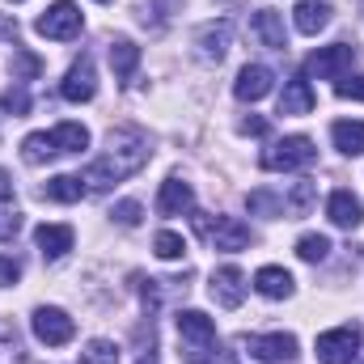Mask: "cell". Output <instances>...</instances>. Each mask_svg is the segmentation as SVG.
<instances>
[{"label": "cell", "instance_id": "obj_17", "mask_svg": "<svg viewBox=\"0 0 364 364\" xmlns=\"http://www.w3.org/2000/svg\"><path fill=\"white\" fill-rule=\"evenodd\" d=\"M229 38H233V26H229V21H216V26H203L195 43H199V55H203L208 64H220L225 51H229Z\"/></svg>", "mask_w": 364, "mask_h": 364}, {"label": "cell", "instance_id": "obj_34", "mask_svg": "<svg viewBox=\"0 0 364 364\" xmlns=\"http://www.w3.org/2000/svg\"><path fill=\"white\" fill-rule=\"evenodd\" d=\"M335 93H339V97H352V102H364V77H352V73L339 77V81H335Z\"/></svg>", "mask_w": 364, "mask_h": 364}, {"label": "cell", "instance_id": "obj_1", "mask_svg": "<svg viewBox=\"0 0 364 364\" xmlns=\"http://www.w3.org/2000/svg\"><path fill=\"white\" fill-rule=\"evenodd\" d=\"M149 157H153V149H149V136L144 132L114 127L106 136V153L81 170V182H85V191H93V195L97 191H110L114 182H123V178H132L136 170H144Z\"/></svg>", "mask_w": 364, "mask_h": 364}, {"label": "cell", "instance_id": "obj_11", "mask_svg": "<svg viewBox=\"0 0 364 364\" xmlns=\"http://www.w3.org/2000/svg\"><path fill=\"white\" fill-rule=\"evenodd\" d=\"M60 93H64L68 102H90L93 93H97V73H93V60H90V55H81V60L68 68V77H64Z\"/></svg>", "mask_w": 364, "mask_h": 364}, {"label": "cell", "instance_id": "obj_3", "mask_svg": "<svg viewBox=\"0 0 364 364\" xmlns=\"http://www.w3.org/2000/svg\"><path fill=\"white\" fill-rule=\"evenodd\" d=\"M263 170H272V174H292V170H305V166H314L318 161V149H314V140L309 136H284V140H275L263 149Z\"/></svg>", "mask_w": 364, "mask_h": 364}, {"label": "cell", "instance_id": "obj_27", "mask_svg": "<svg viewBox=\"0 0 364 364\" xmlns=\"http://www.w3.org/2000/svg\"><path fill=\"white\" fill-rule=\"evenodd\" d=\"M296 255H301L305 263H322V259L331 255V237H322V233H305V237L296 242Z\"/></svg>", "mask_w": 364, "mask_h": 364}, {"label": "cell", "instance_id": "obj_8", "mask_svg": "<svg viewBox=\"0 0 364 364\" xmlns=\"http://www.w3.org/2000/svg\"><path fill=\"white\" fill-rule=\"evenodd\" d=\"M360 326H335L318 335V364H352L360 352Z\"/></svg>", "mask_w": 364, "mask_h": 364}, {"label": "cell", "instance_id": "obj_36", "mask_svg": "<svg viewBox=\"0 0 364 364\" xmlns=\"http://www.w3.org/2000/svg\"><path fill=\"white\" fill-rule=\"evenodd\" d=\"M17 279H21V263L9 259V255H0V288H9V284H17Z\"/></svg>", "mask_w": 364, "mask_h": 364}, {"label": "cell", "instance_id": "obj_40", "mask_svg": "<svg viewBox=\"0 0 364 364\" xmlns=\"http://www.w3.org/2000/svg\"><path fill=\"white\" fill-rule=\"evenodd\" d=\"M136 364H161V360H157L153 352H144V356H140V360H136Z\"/></svg>", "mask_w": 364, "mask_h": 364}, {"label": "cell", "instance_id": "obj_5", "mask_svg": "<svg viewBox=\"0 0 364 364\" xmlns=\"http://www.w3.org/2000/svg\"><path fill=\"white\" fill-rule=\"evenodd\" d=\"M81 26H85V17H81V9H77L73 0H55V4L34 21V30H38L43 38H55V43L77 38V34H81Z\"/></svg>", "mask_w": 364, "mask_h": 364}, {"label": "cell", "instance_id": "obj_9", "mask_svg": "<svg viewBox=\"0 0 364 364\" xmlns=\"http://www.w3.org/2000/svg\"><path fill=\"white\" fill-rule=\"evenodd\" d=\"M242 348H246L255 360H263V364L296 360V339L284 335V331H275V335H250V339H242Z\"/></svg>", "mask_w": 364, "mask_h": 364}, {"label": "cell", "instance_id": "obj_39", "mask_svg": "<svg viewBox=\"0 0 364 364\" xmlns=\"http://www.w3.org/2000/svg\"><path fill=\"white\" fill-rule=\"evenodd\" d=\"M13 199V178H9V170H0V203H9Z\"/></svg>", "mask_w": 364, "mask_h": 364}, {"label": "cell", "instance_id": "obj_4", "mask_svg": "<svg viewBox=\"0 0 364 364\" xmlns=\"http://www.w3.org/2000/svg\"><path fill=\"white\" fill-rule=\"evenodd\" d=\"M195 233L225 255H237L250 246V225H242L237 216H195Z\"/></svg>", "mask_w": 364, "mask_h": 364}, {"label": "cell", "instance_id": "obj_7", "mask_svg": "<svg viewBox=\"0 0 364 364\" xmlns=\"http://www.w3.org/2000/svg\"><path fill=\"white\" fill-rule=\"evenodd\" d=\"M30 326H34V339L47 343V348H64L77 335V322L64 309H55V305H38L34 318H30Z\"/></svg>", "mask_w": 364, "mask_h": 364}, {"label": "cell", "instance_id": "obj_15", "mask_svg": "<svg viewBox=\"0 0 364 364\" xmlns=\"http://www.w3.org/2000/svg\"><path fill=\"white\" fill-rule=\"evenodd\" d=\"M331 13H335L331 0H301V4L292 9V21H296L301 34H318V30L331 26Z\"/></svg>", "mask_w": 364, "mask_h": 364}, {"label": "cell", "instance_id": "obj_13", "mask_svg": "<svg viewBox=\"0 0 364 364\" xmlns=\"http://www.w3.org/2000/svg\"><path fill=\"white\" fill-rule=\"evenodd\" d=\"M191 208H195L191 182H182V178L161 182V191H157V212H161V216H182V212H191Z\"/></svg>", "mask_w": 364, "mask_h": 364}, {"label": "cell", "instance_id": "obj_16", "mask_svg": "<svg viewBox=\"0 0 364 364\" xmlns=\"http://www.w3.org/2000/svg\"><path fill=\"white\" fill-rule=\"evenodd\" d=\"M73 237H77V233H73L68 225H38V233H34L38 255H43V259H51V263H55V259H64V255L73 250Z\"/></svg>", "mask_w": 364, "mask_h": 364}, {"label": "cell", "instance_id": "obj_20", "mask_svg": "<svg viewBox=\"0 0 364 364\" xmlns=\"http://www.w3.org/2000/svg\"><path fill=\"white\" fill-rule=\"evenodd\" d=\"M255 34H259V43H263V47H272V51H284V47H288L284 21H279V13H275V9H259V13H255Z\"/></svg>", "mask_w": 364, "mask_h": 364}, {"label": "cell", "instance_id": "obj_10", "mask_svg": "<svg viewBox=\"0 0 364 364\" xmlns=\"http://www.w3.org/2000/svg\"><path fill=\"white\" fill-rule=\"evenodd\" d=\"M208 292H212V301H216L220 309H237V305L246 301V275H242L237 267H233V263H229V267L212 272V284H208Z\"/></svg>", "mask_w": 364, "mask_h": 364}, {"label": "cell", "instance_id": "obj_32", "mask_svg": "<svg viewBox=\"0 0 364 364\" xmlns=\"http://www.w3.org/2000/svg\"><path fill=\"white\" fill-rule=\"evenodd\" d=\"M0 106H4L9 114H26V110H30V93L21 90V85H13V90H4Z\"/></svg>", "mask_w": 364, "mask_h": 364}, {"label": "cell", "instance_id": "obj_22", "mask_svg": "<svg viewBox=\"0 0 364 364\" xmlns=\"http://www.w3.org/2000/svg\"><path fill=\"white\" fill-rule=\"evenodd\" d=\"M136 64H140V47H136L132 38H114V43H110V68H114V77H119V81H132Z\"/></svg>", "mask_w": 364, "mask_h": 364}, {"label": "cell", "instance_id": "obj_30", "mask_svg": "<svg viewBox=\"0 0 364 364\" xmlns=\"http://www.w3.org/2000/svg\"><path fill=\"white\" fill-rule=\"evenodd\" d=\"M246 203H250V212H259V216H284V199H279V195H272V191H250V199H246Z\"/></svg>", "mask_w": 364, "mask_h": 364}, {"label": "cell", "instance_id": "obj_29", "mask_svg": "<svg viewBox=\"0 0 364 364\" xmlns=\"http://www.w3.org/2000/svg\"><path fill=\"white\" fill-rule=\"evenodd\" d=\"M153 250H157V259H166V263H174L182 259V250H186V242H182L174 229H161L157 233V242H153Z\"/></svg>", "mask_w": 364, "mask_h": 364}, {"label": "cell", "instance_id": "obj_19", "mask_svg": "<svg viewBox=\"0 0 364 364\" xmlns=\"http://www.w3.org/2000/svg\"><path fill=\"white\" fill-rule=\"evenodd\" d=\"M331 140H335V149H339L343 157H360L364 153V123L360 119H339V123L331 127Z\"/></svg>", "mask_w": 364, "mask_h": 364}, {"label": "cell", "instance_id": "obj_14", "mask_svg": "<svg viewBox=\"0 0 364 364\" xmlns=\"http://www.w3.org/2000/svg\"><path fill=\"white\" fill-rule=\"evenodd\" d=\"M326 216H331V225H339V229H360L364 203L352 191H335V195L326 199Z\"/></svg>", "mask_w": 364, "mask_h": 364}, {"label": "cell", "instance_id": "obj_18", "mask_svg": "<svg viewBox=\"0 0 364 364\" xmlns=\"http://www.w3.org/2000/svg\"><path fill=\"white\" fill-rule=\"evenodd\" d=\"M314 90H309V81L305 77H292L288 85H284V93H279V114H309L314 110Z\"/></svg>", "mask_w": 364, "mask_h": 364}, {"label": "cell", "instance_id": "obj_38", "mask_svg": "<svg viewBox=\"0 0 364 364\" xmlns=\"http://www.w3.org/2000/svg\"><path fill=\"white\" fill-rule=\"evenodd\" d=\"M13 343H17V335H13V326H9V322H0V352H9Z\"/></svg>", "mask_w": 364, "mask_h": 364}, {"label": "cell", "instance_id": "obj_31", "mask_svg": "<svg viewBox=\"0 0 364 364\" xmlns=\"http://www.w3.org/2000/svg\"><path fill=\"white\" fill-rule=\"evenodd\" d=\"M314 195H318V186H314V182H296V186H292V195H288V208L301 216V212H309Z\"/></svg>", "mask_w": 364, "mask_h": 364}, {"label": "cell", "instance_id": "obj_35", "mask_svg": "<svg viewBox=\"0 0 364 364\" xmlns=\"http://www.w3.org/2000/svg\"><path fill=\"white\" fill-rule=\"evenodd\" d=\"M21 233V216L13 208H0V242H13Z\"/></svg>", "mask_w": 364, "mask_h": 364}, {"label": "cell", "instance_id": "obj_28", "mask_svg": "<svg viewBox=\"0 0 364 364\" xmlns=\"http://www.w3.org/2000/svg\"><path fill=\"white\" fill-rule=\"evenodd\" d=\"M81 364H119V348L110 339H93L81 352Z\"/></svg>", "mask_w": 364, "mask_h": 364}, {"label": "cell", "instance_id": "obj_6", "mask_svg": "<svg viewBox=\"0 0 364 364\" xmlns=\"http://www.w3.org/2000/svg\"><path fill=\"white\" fill-rule=\"evenodd\" d=\"M356 64V47L348 43H335V47H318L309 60H305V77H318V81H339L348 77Z\"/></svg>", "mask_w": 364, "mask_h": 364}, {"label": "cell", "instance_id": "obj_33", "mask_svg": "<svg viewBox=\"0 0 364 364\" xmlns=\"http://www.w3.org/2000/svg\"><path fill=\"white\" fill-rule=\"evenodd\" d=\"M119 225H127V229H136L140 225V203L136 199H123V203H114V212H110Z\"/></svg>", "mask_w": 364, "mask_h": 364}, {"label": "cell", "instance_id": "obj_41", "mask_svg": "<svg viewBox=\"0 0 364 364\" xmlns=\"http://www.w3.org/2000/svg\"><path fill=\"white\" fill-rule=\"evenodd\" d=\"M97 4H110V0H97Z\"/></svg>", "mask_w": 364, "mask_h": 364}, {"label": "cell", "instance_id": "obj_24", "mask_svg": "<svg viewBox=\"0 0 364 364\" xmlns=\"http://www.w3.org/2000/svg\"><path fill=\"white\" fill-rule=\"evenodd\" d=\"M43 195L55 199V203H77L85 195V182H81V174H55V178L43 186Z\"/></svg>", "mask_w": 364, "mask_h": 364}, {"label": "cell", "instance_id": "obj_26", "mask_svg": "<svg viewBox=\"0 0 364 364\" xmlns=\"http://www.w3.org/2000/svg\"><path fill=\"white\" fill-rule=\"evenodd\" d=\"M34 77H43V60L34 55V51H13V81H34Z\"/></svg>", "mask_w": 364, "mask_h": 364}, {"label": "cell", "instance_id": "obj_23", "mask_svg": "<svg viewBox=\"0 0 364 364\" xmlns=\"http://www.w3.org/2000/svg\"><path fill=\"white\" fill-rule=\"evenodd\" d=\"M21 157H26V166H47V161L60 157V149H55L51 132H34V136L21 140Z\"/></svg>", "mask_w": 364, "mask_h": 364}, {"label": "cell", "instance_id": "obj_21", "mask_svg": "<svg viewBox=\"0 0 364 364\" xmlns=\"http://www.w3.org/2000/svg\"><path fill=\"white\" fill-rule=\"evenodd\" d=\"M255 288H259L267 301H284V296H292V275L284 272V267H259Z\"/></svg>", "mask_w": 364, "mask_h": 364}, {"label": "cell", "instance_id": "obj_2", "mask_svg": "<svg viewBox=\"0 0 364 364\" xmlns=\"http://www.w3.org/2000/svg\"><path fill=\"white\" fill-rule=\"evenodd\" d=\"M220 339H216V322L199 309H182L178 314V356L182 364H216Z\"/></svg>", "mask_w": 364, "mask_h": 364}, {"label": "cell", "instance_id": "obj_25", "mask_svg": "<svg viewBox=\"0 0 364 364\" xmlns=\"http://www.w3.org/2000/svg\"><path fill=\"white\" fill-rule=\"evenodd\" d=\"M51 140H55L60 153H81V149H90V132H85L81 123H60V127L51 132Z\"/></svg>", "mask_w": 364, "mask_h": 364}, {"label": "cell", "instance_id": "obj_12", "mask_svg": "<svg viewBox=\"0 0 364 364\" xmlns=\"http://www.w3.org/2000/svg\"><path fill=\"white\" fill-rule=\"evenodd\" d=\"M272 68H263V64H246L242 73H237V81H233V93H237V102H259V97H267L272 93Z\"/></svg>", "mask_w": 364, "mask_h": 364}, {"label": "cell", "instance_id": "obj_37", "mask_svg": "<svg viewBox=\"0 0 364 364\" xmlns=\"http://www.w3.org/2000/svg\"><path fill=\"white\" fill-rule=\"evenodd\" d=\"M242 132L246 136H267V119H242Z\"/></svg>", "mask_w": 364, "mask_h": 364}]
</instances>
